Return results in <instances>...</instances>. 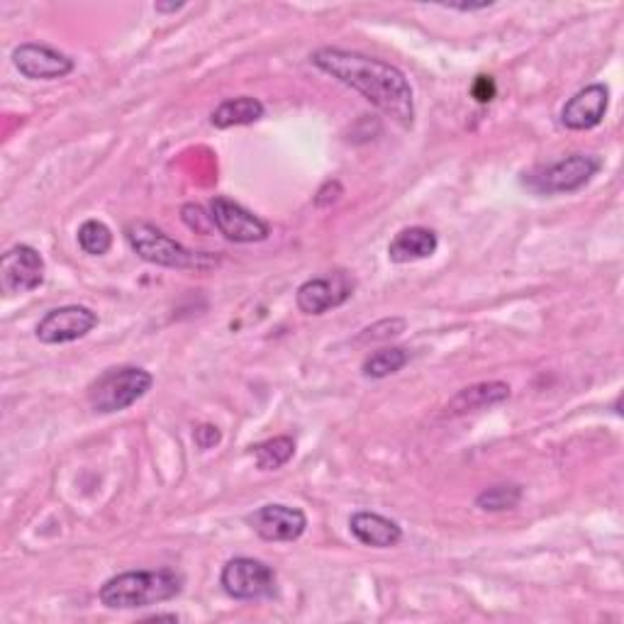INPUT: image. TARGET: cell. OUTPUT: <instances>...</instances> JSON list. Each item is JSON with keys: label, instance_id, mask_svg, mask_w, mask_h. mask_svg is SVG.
Instances as JSON below:
<instances>
[{"label": "cell", "instance_id": "cell-15", "mask_svg": "<svg viewBox=\"0 0 624 624\" xmlns=\"http://www.w3.org/2000/svg\"><path fill=\"white\" fill-rule=\"evenodd\" d=\"M510 398V385L503 381H483L473 383L469 388H461L447 405V415L459 417L469 413L488 410V407L501 405Z\"/></svg>", "mask_w": 624, "mask_h": 624}, {"label": "cell", "instance_id": "cell-22", "mask_svg": "<svg viewBox=\"0 0 624 624\" xmlns=\"http://www.w3.org/2000/svg\"><path fill=\"white\" fill-rule=\"evenodd\" d=\"M405 327H407V322L403 320V317H391V320H381V322H376V325L366 327V330L359 335L357 342H359V344L383 342V339H391V337L403 335Z\"/></svg>", "mask_w": 624, "mask_h": 624}, {"label": "cell", "instance_id": "cell-12", "mask_svg": "<svg viewBox=\"0 0 624 624\" xmlns=\"http://www.w3.org/2000/svg\"><path fill=\"white\" fill-rule=\"evenodd\" d=\"M351 295H354V278L344 271H337L332 276L305 281L295 293V303L305 315H325L327 310L344 305Z\"/></svg>", "mask_w": 624, "mask_h": 624}, {"label": "cell", "instance_id": "cell-13", "mask_svg": "<svg viewBox=\"0 0 624 624\" xmlns=\"http://www.w3.org/2000/svg\"><path fill=\"white\" fill-rule=\"evenodd\" d=\"M610 108V88L605 84H590L566 100L561 108V124L566 130L585 132L603 122Z\"/></svg>", "mask_w": 624, "mask_h": 624}, {"label": "cell", "instance_id": "cell-8", "mask_svg": "<svg viewBox=\"0 0 624 624\" xmlns=\"http://www.w3.org/2000/svg\"><path fill=\"white\" fill-rule=\"evenodd\" d=\"M98 327V315L86 305H64L50 310L37 322V339L42 344H72Z\"/></svg>", "mask_w": 624, "mask_h": 624}, {"label": "cell", "instance_id": "cell-14", "mask_svg": "<svg viewBox=\"0 0 624 624\" xmlns=\"http://www.w3.org/2000/svg\"><path fill=\"white\" fill-rule=\"evenodd\" d=\"M349 529L364 547L373 549H391L403 539V527L398 522L379 513H369V510H359L351 515Z\"/></svg>", "mask_w": 624, "mask_h": 624}, {"label": "cell", "instance_id": "cell-2", "mask_svg": "<svg viewBox=\"0 0 624 624\" xmlns=\"http://www.w3.org/2000/svg\"><path fill=\"white\" fill-rule=\"evenodd\" d=\"M180 590H184V578L174 569L124 571L106 581L98 598L108 610H138L168 603Z\"/></svg>", "mask_w": 624, "mask_h": 624}, {"label": "cell", "instance_id": "cell-11", "mask_svg": "<svg viewBox=\"0 0 624 624\" xmlns=\"http://www.w3.org/2000/svg\"><path fill=\"white\" fill-rule=\"evenodd\" d=\"M247 525L264 541H298L308 529V517L298 507L269 503L249 513Z\"/></svg>", "mask_w": 624, "mask_h": 624}, {"label": "cell", "instance_id": "cell-9", "mask_svg": "<svg viewBox=\"0 0 624 624\" xmlns=\"http://www.w3.org/2000/svg\"><path fill=\"white\" fill-rule=\"evenodd\" d=\"M13 66L30 81H56L69 76L76 69V62L50 44L25 42L13 50Z\"/></svg>", "mask_w": 624, "mask_h": 624}, {"label": "cell", "instance_id": "cell-10", "mask_svg": "<svg viewBox=\"0 0 624 624\" xmlns=\"http://www.w3.org/2000/svg\"><path fill=\"white\" fill-rule=\"evenodd\" d=\"M44 283V259L35 247L15 244L0 259V286L6 295L37 291Z\"/></svg>", "mask_w": 624, "mask_h": 624}, {"label": "cell", "instance_id": "cell-21", "mask_svg": "<svg viewBox=\"0 0 624 624\" xmlns=\"http://www.w3.org/2000/svg\"><path fill=\"white\" fill-rule=\"evenodd\" d=\"M522 501L519 485H493L475 497V507L483 513H505V510L517 507Z\"/></svg>", "mask_w": 624, "mask_h": 624}, {"label": "cell", "instance_id": "cell-16", "mask_svg": "<svg viewBox=\"0 0 624 624\" xmlns=\"http://www.w3.org/2000/svg\"><path fill=\"white\" fill-rule=\"evenodd\" d=\"M437 249L439 237L435 230H429V227H405L388 244V259L393 264H410V261L435 256Z\"/></svg>", "mask_w": 624, "mask_h": 624}, {"label": "cell", "instance_id": "cell-1", "mask_svg": "<svg viewBox=\"0 0 624 624\" xmlns=\"http://www.w3.org/2000/svg\"><path fill=\"white\" fill-rule=\"evenodd\" d=\"M310 62L322 74L354 88L357 94L398 122L401 128L410 130L415 124V94L398 66L376 59V56L339 47L317 50L310 54Z\"/></svg>", "mask_w": 624, "mask_h": 624}, {"label": "cell", "instance_id": "cell-5", "mask_svg": "<svg viewBox=\"0 0 624 624\" xmlns=\"http://www.w3.org/2000/svg\"><path fill=\"white\" fill-rule=\"evenodd\" d=\"M220 585L230 598L254 603L276 595V573L271 566L249 556H237L225 563L220 573Z\"/></svg>", "mask_w": 624, "mask_h": 624}, {"label": "cell", "instance_id": "cell-20", "mask_svg": "<svg viewBox=\"0 0 624 624\" xmlns=\"http://www.w3.org/2000/svg\"><path fill=\"white\" fill-rule=\"evenodd\" d=\"M76 240L88 256H106L112 247V232L106 222L86 220L81 227H78Z\"/></svg>", "mask_w": 624, "mask_h": 624}, {"label": "cell", "instance_id": "cell-28", "mask_svg": "<svg viewBox=\"0 0 624 624\" xmlns=\"http://www.w3.org/2000/svg\"><path fill=\"white\" fill-rule=\"evenodd\" d=\"M180 8H186V3H156V13H178Z\"/></svg>", "mask_w": 624, "mask_h": 624}, {"label": "cell", "instance_id": "cell-6", "mask_svg": "<svg viewBox=\"0 0 624 624\" xmlns=\"http://www.w3.org/2000/svg\"><path fill=\"white\" fill-rule=\"evenodd\" d=\"M603 162L593 154H571L544 168L539 176L529 180V188L541 193V196H559V193L581 190L593 180Z\"/></svg>", "mask_w": 624, "mask_h": 624}, {"label": "cell", "instance_id": "cell-17", "mask_svg": "<svg viewBox=\"0 0 624 624\" xmlns=\"http://www.w3.org/2000/svg\"><path fill=\"white\" fill-rule=\"evenodd\" d=\"M264 118V103L252 96H240L230 98L212 110L210 122L218 130H230V128H242V124H254Z\"/></svg>", "mask_w": 624, "mask_h": 624}, {"label": "cell", "instance_id": "cell-26", "mask_svg": "<svg viewBox=\"0 0 624 624\" xmlns=\"http://www.w3.org/2000/svg\"><path fill=\"white\" fill-rule=\"evenodd\" d=\"M473 96L479 103H491L493 96H495V84L491 76H479V81L473 86Z\"/></svg>", "mask_w": 624, "mask_h": 624}, {"label": "cell", "instance_id": "cell-4", "mask_svg": "<svg viewBox=\"0 0 624 624\" xmlns=\"http://www.w3.org/2000/svg\"><path fill=\"white\" fill-rule=\"evenodd\" d=\"M154 376L140 366L110 369L88 391V403L100 415L122 413L152 391Z\"/></svg>", "mask_w": 624, "mask_h": 624}, {"label": "cell", "instance_id": "cell-25", "mask_svg": "<svg viewBox=\"0 0 624 624\" xmlns=\"http://www.w3.org/2000/svg\"><path fill=\"white\" fill-rule=\"evenodd\" d=\"M342 196V186H339V180H327V184L320 188L315 198V206L317 208H325V206H332V202L339 200Z\"/></svg>", "mask_w": 624, "mask_h": 624}, {"label": "cell", "instance_id": "cell-27", "mask_svg": "<svg viewBox=\"0 0 624 624\" xmlns=\"http://www.w3.org/2000/svg\"><path fill=\"white\" fill-rule=\"evenodd\" d=\"M493 6H495L493 0H483V3H449V6H441V8L459 10V13H473V10H485V8H493Z\"/></svg>", "mask_w": 624, "mask_h": 624}, {"label": "cell", "instance_id": "cell-18", "mask_svg": "<svg viewBox=\"0 0 624 624\" xmlns=\"http://www.w3.org/2000/svg\"><path fill=\"white\" fill-rule=\"evenodd\" d=\"M407 361H410V351L403 349V347H385L373 351L364 359V364H361V371H364L366 379H388L393 373H398L401 369L407 366Z\"/></svg>", "mask_w": 624, "mask_h": 624}, {"label": "cell", "instance_id": "cell-19", "mask_svg": "<svg viewBox=\"0 0 624 624\" xmlns=\"http://www.w3.org/2000/svg\"><path fill=\"white\" fill-rule=\"evenodd\" d=\"M249 451H252V457L261 471H276L281 467H286V463L293 459L295 441L291 437H274L259 441V445H254Z\"/></svg>", "mask_w": 624, "mask_h": 624}, {"label": "cell", "instance_id": "cell-3", "mask_svg": "<svg viewBox=\"0 0 624 624\" xmlns=\"http://www.w3.org/2000/svg\"><path fill=\"white\" fill-rule=\"evenodd\" d=\"M124 237L132 252L138 254L146 264L162 266V269H196L206 271L218 264V259H212L208 252H190L174 237H168L164 230H158L156 225L144 222V220H132L124 227Z\"/></svg>", "mask_w": 624, "mask_h": 624}, {"label": "cell", "instance_id": "cell-7", "mask_svg": "<svg viewBox=\"0 0 624 624\" xmlns=\"http://www.w3.org/2000/svg\"><path fill=\"white\" fill-rule=\"evenodd\" d=\"M210 215L215 230H218L225 240H230L234 244H256L269 240L271 234L269 222H264L259 215L225 196L210 200Z\"/></svg>", "mask_w": 624, "mask_h": 624}, {"label": "cell", "instance_id": "cell-23", "mask_svg": "<svg viewBox=\"0 0 624 624\" xmlns=\"http://www.w3.org/2000/svg\"><path fill=\"white\" fill-rule=\"evenodd\" d=\"M180 220L188 227V230L198 232V234H210L215 230L212 215L202 210L196 202H188V206L180 208Z\"/></svg>", "mask_w": 624, "mask_h": 624}, {"label": "cell", "instance_id": "cell-24", "mask_svg": "<svg viewBox=\"0 0 624 624\" xmlns=\"http://www.w3.org/2000/svg\"><path fill=\"white\" fill-rule=\"evenodd\" d=\"M193 439H196V445L200 449H212L215 445H220L222 433L215 425H200L196 429V435H193Z\"/></svg>", "mask_w": 624, "mask_h": 624}]
</instances>
